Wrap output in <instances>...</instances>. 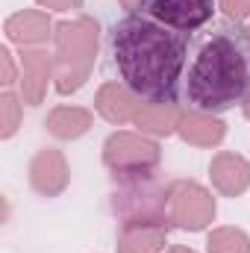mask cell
<instances>
[{"instance_id":"cell-1","label":"cell","mask_w":250,"mask_h":253,"mask_svg":"<svg viewBox=\"0 0 250 253\" xmlns=\"http://www.w3.org/2000/svg\"><path fill=\"white\" fill-rule=\"evenodd\" d=\"M186 47V33H177L141 12L124 15L109 33V50L124 85L150 103H174Z\"/></svg>"},{"instance_id":"cell-2","label":"cell","mask_w":250,"mask_h":253,"mask_svg":"<svg viewBox=\"0 0 250 253\" xmlns=\"http://www.w3.org/2000/svg\"><path fill=\"white\" fill-rule=\"evenodd\" d=\"M250 94V27L218 21L200 39L186 77V100L206 115L227 112Z\"/></svg>"},{"instance_id":"cell-3","label":"cell","mask_w":250,"mask_h":253,"mask_svg":"<svg viewBox=\"0 0 250 253\" xmlns=\"http://www.w3.org/2000/svg\"><path fill=\"white\" fill-rule=\"evenodd\" d=\"M56 42V59H53V80L56 91L68 94L77 91L88 74L97 56V24L91 18H77V21H62L56 24L53 33Z\"/></svg>"},{"instance_id":"cell-4","label":"cell","mask_w":250,"mask_h":253,"mask_svg":"<svg viewBox=\"0 0 250 253\" xmlns=\"http://www.w3.org/2000/svg\"><path fill=\"white\" fill-rule=\"evenodd\" d=\"M103 162L121 183L150 180L159 165V144L135 132H115L103 144Z\"/></svg>"},{"instance_id":"cell-5","label":"cell","mask_w":250,"mask_h":253,"mask_svg":"<svg viewBox=\"0 0 250 253\" xmlns=\"http://www.w3.org/2000/svg\"><path fill=\"white\" fill-rule=\"evenodd\" d=\"M168 218L180 230L197 233L215 218V197L200 183L180 180V183L168 186Z\"/></svg>"},{"instance_id":"cell-6","label":"cell","mask_w":250,"mask_h":253,"mask_svg":"<svg viewBox=\"0 0 250 253\" xmlns=\"http://www.w3.org/2000/svg\"><path fill=\"white\" fill-rule=\"evenodd\" d=\"M212 0H147L141 15L177 30V33H194L206 21H212Z\"/></svg>"},{"instance_id":"cell-7","label":"cell","mask_w":250,"mask_h":253,"mask_svg":"<svg viewBox=\"0 0 250 253\" xmlns=\"http://www.w3.org/2000/svg\"><path fill=\"white\" fill-rule=\"evenodd\" d=\"M168 239V218H124L118 253H159Z\"/></svg>"},{"instance_id":"cell-8","label":"cell","mask_w":250,"mask_h":253,"mask_svg":"<svg viewBox=\"0 0 250 253\" xmlns=\"http://www.w3.org/2000/svg\"><path fill=\"white\" fill-rule=\"evenodd\" d=\"M68 162L59 150H39L36 159L30 162V186L39 191L42 197H56L68 189Z\"/></svg>"},{"instance_id":"cell-9","label":"cell","mask_w":250,"mask_h":253,"mask_svg":"<svg viewBox=\"0 0 250 253\" xmlns=\"http://www.w3.org/2000/svg\"><path fill=\"white\" fill-rule=\"evenodd\" d=\"M209 177H212V186L221 191V194L239 197V194H245L248 186H250V162L245 156H239V153L224 150V153H218V156L212 159Z\"/></svg>"},{"instance_id":"cell-10","label":"cell","mask_w":250,"mask_h":253,"mask_svg":"<svg viewBox=\"0 0 250 253\" xmlns=\"http://www.w3.org/2000/svg\"><path fill=\"white\" fill-rule=\"evenodd\" d=\"M53 74V59L44 50H24L21 53V88L24 103L39 106L47 94V80Z\"/></svg>"},{"instance_id":"cell-11","label":"cell","mask_w":250,"mask_h":253,"mask_svg":"<svg viewBox=\"0 0 250 253\" xmlns=\"http://www.w3.org/2000/svg\"><path fill=\"white\" fill-rule=\"evenodd\" d=\"M94 106H97V112H100L109 124H126V121H132L135 112L141 109L138 94H135L129 85H121V83H106V85H100Z\"/></svg>"},{"instance_id":"cell-12","label":"cell","mask_w":250,"mask_h":253,"mask_svg":"<svg viewBox=\"0 0 250 253\" xmlns=\"http://www.w3.org/2000/svg\"><path fill=\"white\" fill-rule=\"evenodd\" d=\"M6 36L9 42H18V44H42L50 39V30H56L47 18V12H39V9H24V12H15L12 18H6Z\"/></svg>"},{"instance_id":"cell-13","label":"cell","mask_w":250,"mask_h":253,"mask_svg":"<svg viewBox=\"0 0 250 253\" xmlns=\"http://www.w3.org/2000/svg\"><path fill=\"white\" fill-rule=\"evenodd\" d=\"M177 132L186 138L188 144H197V147H212L224 138V124L206 112H183L180 115V124H177Z\"/></svg>"},{"instance_id":"cell-14","label":"cell","mask_w":250,"mask_h":253,"mask_svg":"<svg viewBox=\"0 0 250 253\" xmlns=\"http://www.w3.org/2000/svg\"><path fill=\"white\" fill-rule=\"evenodd\" d=\"M180 106L174 103H141V109L135 112V126L141 132H153V135H171L180 124Z\"/></svg>"},{"instance_id":"cell-15","label":"cell","mask_w":250,"mask_h":253,"mask_svg":"<svg viewBox=\"0 0 250 253\" xmlns=\"http://www.w3.org/2000/svg\"><path fill=\"white\" fill-rule=\"evenodd\" d=\"M44 126H47L56 138L71 141V138H80V135L88 132V126H91V112L83 109V106H56V109L47 115Z\"/></svg>"},{"instance_id":"cell-16","label":"cell","mask_w":250,"mask_h":253,"mask_svg":"<svg viewBox=\"0 0 250 253\" xmlns=\"http://www.w3.org/2000/svg\"><path fill=\"white\" fill-rule=\"evenodd\" d=\"M206 251L209 253H250V239L248 233H242L236 227H218V230L209 233Z\"/></svg>"},{"instance_id":"cell-17","label":"cell","mask_w":250,"mask_h":253,"mask_svg":"<svg viewBox=\"0 0 250 253\" xmlns=\"http://www.w3.org/2000/svg\"><path fill=\"white\" fill-rule=\"evenodd\" d=\"M0 115H3V121H0V135L3 138H9V135H15V129L21 124V103H18V97L12 94V91H3V97H0Z\"/></svg>"},{"instance_id":"cell-18","label":"cell","mask_w":250,"mask_h":253,"mask_svg":"<svg viewBox=\"0 0 250 253\" xmlns=\"http://www.w3.org/2000/svg\"><path fill=\"white\" fill-rule=\"evenodd\" d=\"M221 9L227 12L230 21H242L250 15V0H221Z\"/></svg>"},{"instance_id":"cell-19","label":"cell","mask_w":250,"mask_h":253,"mask_svg":"<svg viewBox=\"0 0 250 253\" xmlns=\"http://www.w3.org/2000/svg\"><path fill=\"white\" fill-rule=\"evenodd\" d=\"M42 9H53V12H68V9H80L83 0H39Z\"/></svg>"},{"instance_id":"cell-20","label":"cell","mask_w":250,"mask_h":253,"mask_svg":"<svg viewBox=\"0 0 250 253\" xmlns=\"http://www.w3.org/2000/svg\"><path fill=\"white\" fill-rule=\"evenodd\" d=\"M0 62H3V85H12V83H15V65H12V53H9V47L0 50Z\"/></svg>"},{"instance_id":"cell-21","label":"cell","mask_w":250,"mask_h":253,"mask_svg":"<svg viewBox=\"0 0 250 253\" xmlns=\"http://www.w3.org/2000/svg\"><path fill=\"white\" fill-rule=\"evenodd\" d=\"M165 253H194L191 248H183V245H177V248H168Z\"/></svg>"},{"instance_id":"cell-22","label":"cell","mask_w":250,"mask_h":253,"mask_svg":"<svg viewBox=\"0 0 250 253\" xmlns=\"http://www.w3.org/2000/svg\"><path fill=\"white\" fill-rule=\"evenodd\" d=\"M245 118H248V121H250V94H248V97H245Z\"/></svg>"}]
</instances>
